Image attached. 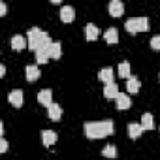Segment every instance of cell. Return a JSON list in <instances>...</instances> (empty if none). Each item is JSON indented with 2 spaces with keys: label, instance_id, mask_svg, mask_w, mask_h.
I'll list each match as a JSON object with an SVG mask.
<instances>
[{
  "label": "cell",
  "instance_id": "cell-1",
  "mask_svg": "<svg viewBox=\"0 0 160 160\" xmlns=\"http://www.w3.org/2000/svg\"><path fill=\"white\" fill-rule=\"evenodd\" d=\"M83 128H85V136L89 139H100V138L111 136L115 130V124H113V121L106 119V121H98V122H85Z\"/></svg>",
  "mask_w": 160,
  "mask_h": 160
},
{
  "label": "cell",
  "instance_id": "cell-2",
  "mask_svg": "<svg viewBox=\"0 0 160 160\" xmlns=\"http://www.w3.org/2000/svg\"><path fill=\"white\" fill-rule=\"evenodd\" d=\"M53 42H51V36L47 34V32H43V30H40L38 27H34V28H30L28 30V47L36 53L38 49H42V47H47V45H51Z\"/></svg>",
  "mask_w": 160,
  "mask_h": 160
},
{
  "label": "cell",
  "instance_id": "cell-3",
  "mask_svg": "<svg viewBox=\"0 0 160 160\" xmlns=\"http://www.w3.org/2000/svg\"><path fill=\"white\" fill-rule=\"evenodd\" d=\"M124 28L130 32V34H136V32H145L149 28V21L145 17H134V19H128L124 23Z\"/></svg>",
  "mask_w": 160,
  "mask_h": 160
},
{
  "label": "cell",
  "instance_id": "cell-4",
  "mask_svg": "<svg viewBox=\"0 0 160 160\" xmlns=\"http://www.w3.org/2000/svg\"><path fill=\"white\" fill-rule=\"evenodd\" d=\"M8 100H10V104H12L13 108H21L23 102H25V94H23V91L15 89V91H12V92L8 94Z\"/></svg>",
  "mask_w": 160,
  "mask_h": 160
},
{
  "label": "cell",
  "instance_id": "cell-5",
  "mask_svg": "<svg viewBox=\"0 0 160 160\" xmlns=\"http://www.w3.org/2000/svg\"><path fill=\"white\" fill-rule=\"evenodd\" d=\"M25 47H28V38H25L21 34H15L12 38V49L13 51H23Z\"/></svg>",
  "mask_w": 160,
  "mask_h": 160
},
{
  "label": "cell",
  "instance_id": "cell-6",
  "mask_svg": "<svg viewBox=\"0 0 160 160\" xmlns=\"http://www.w3.org/2000/svg\"><path fill=\"white\" fill-rule=\"evenodd\" d=\"M38 102H40L42 106H45V108L53 106V92H51L49 89H42V91L38 92Z\"/></svg>",
  "mask_w": 160,
  "mask_h": 160
},
{
  "label": "cell",
  "instance_id": "cell-7",
  "mask_svg": "<svg viewBox=\"0 0 160 160\" xmlns=\"http://www.w3.org/2000/svg\"><path fill=\"white\" fill-rule=\"evenodd\" d=\"M58 15H60V21H64V23H72L75 19V12H73L72 6H62Z\"/></svg>",
  "mask_w": 160,
  "mask_h": 160
},
{
  "label": "cell",
  "instance_id": "cell-8",
  "mask_svg": "<svg viewBox=\"0 0 160 160\" xmlns=\"http://www.w3.org/2000/svg\"><path fill=\"white\" fill-rule=\"evenodd\" d=\"M57 139H58V136H57V132H55V130H43V132H42V141H43V145H45V147L55 145V143H57Z\"/></svg>",
  "mask_w": 160,
  "mask_h": 160
},
{
  "label": "cell",
  "instance_id": "cell-9",
  "mask_svg": "<svg viewBox=\"0 0 160 160\" xmlns=\"http://www.w3.org/2000/svg\"><path fill=\"white\" fill-rule=\"evenodd\" d=\"M122 13H124V4L121 2V0H111L109 2V15L121 17Z\"/></svg>",
  "mask_w": 160,
  "mask_h": 160
},
{
  "label": "cell",
  "instance_id": "cell-10",
  "mask_svg": "<svg viewBox=\"0 0 160 160\" xmlns=\"http://www.w3.org/2000/svg\"><path fill=\"white\" fill-rule=\"evenodd\" d=\"M121 94V91H119V87H117V83L113 81V83H108L106 87H104V96L108 98V100H113V98H117Z\"/></svg>",
  "mask_w": 160,
  "mask_h": 160
},
{
  "label": "cell",
  "instance_id": "cell-11",
  "mask_svg": "<svg viewBox=\"0 0 160 160\" xmlns=\"http://www.w3.org/2000/svg\"><path fill=\"white\" fill-rule=\"evenodd\" d=\"M98 79H100V81H104L106 85H108V83H113V68H111V66L102 68V70L98 72Z\"/></svg>",
  "mask_w": 160,
  "mask_h": 160
},
{
  "label": "cell",
  "instance_id": "cell-12",
  "mask_svg": "<svg viewBox=\"0 0 160 160\" xmlns=\"http://www.w3.org/2000/svg\"><path fill=\"white\" fill-rule=\"evenodd\" d=\"M139 89H141V81H139L138 77H130L128 81H126V91H128L130 94H138Z\"/></svg>",
  "mask_w": 160,
  "mask_h": 160
},
{
  "label": "cell",
  "instance_id": "cell-13",
  "mask_svg": "<svg viewBox=\"0 0 160 160\" xmlns=\"http://www.w3.org/2000/svg\"><path fill=\"white\" fill-rule=\"evenodd\" d=\"M98 36H100V30H98V27H96V25H92V23H89V25L85 27V38H87L89 42H94Z\"/></svg>",
  "mask_w": 160,
  "mask_h": 160
},
{
  "label": "cell",
  "instance_id": "cell-14",
  "mask_svg": "<svg viewBox=\"0 0 160 160\" xmlns=\"http://www.w3.org/2000/svg\"><path fill=\"white\" fill-rule=\"evenodd\" d=\"M47 53L51 58H60L62 57V45L60 42H53L51 45H47Z\"/></svg>",
  "mask_w": 160,
  "mask_h": 160
},
{
  "label": "cell",
  "instance_id": "cell-15",
  "mask_svg": "<svg viewBox=\"0 0 160 160\" xmlns=\"http://www.w3.org/2000/svg\"><path fill=\"white\" fill-rule=\"evenodd\" d=\"M115 102H117V109H128L130 106H132V102H130V96L128 94H124V92H121L117 98H115Z\"/></svg>",
  "mask_w": 160,
  "mask_h": 160
},
{
  "label": "cell",
  "instance_id": "cell-16",
  "mask_svg": "<svg viewBox=\"0 0 160 160\" xmlns=\"http://www.w3.org/2000/svg\"><path fill=\"white\" fill-rule=\"evenodd\" d=\"M47 115H49L51 121H60V117H62V108H60V104L49 106V108H47Z\"/></svg>",
  "mask_w": 160,
  "mask_h": 160
},
{
  "label": "cell",
  "instance_id": "cell-17",
  "mask_svg": "<svg viewBox=\"0 0 160 160\" xmlns=\"http://www.w3.org/2000/svg\"><path fill=\"white\" fill-rule=\"evenodd\" d=\"M25 73H27V79H28V81H36V79L40 77V68H38L36 64H28V66L25 68Z\"/></svg>",
  "mask_w": 160,
  "mask_h": 160
},
{
  "label": "cell",
  "instance_id": "cell-18",
  "mask_svg": "<svg viewBox=\"0 0 160 160\" xmlns=\"http://www.w3.org/2000/svg\"><path fill=\"white\" fill-rule=\"evenodd\" d=\"M139 124H141V128H143V130H152V128H154V117H152L151 113H143V115H141V122H139Z\"/></svg>",
  "mask_w": 160,
  "mask_h": 160
},
{
  "label": "cell",
  "instance_id": "cell-19",
  "mask_svg": "<svg viewBox=\"0 0 160 160\" xmlns=\"http://www.w3.org/2000/svg\"><path fill=\"white\" fill-rule=\"evenodd\" d=\"M49 53H47V47H42V49H38L36 51V62L38 64H47L49 62Z\"/></svg>",
  "mask_w": 160,
  "mask_h": 160
},
{
  "label": "cell",
  "instance_id": "cell-20",
  "mask_svg": "<svg viewBox=\"0 0 160 160\" xmlns=\"http://www.w3.org/2000/svg\"><path fill=\"white\" fill-rule=\"evenodd\" d=\"M104 38H106V42H108V43H111V45H113V43H117V42H119V32H117V28H113V27H111V28H108Z\"/></svg>",
  "mask_w": 160,
  "mask_h": 160
},
{
  "label": "cell",
  "instance_id": "cell-21",
  "mask_svg": "<svg viewBox=\"0 0 160 160\" xmlns=\"http://www.w3.org/2000/svg\"><path fill=\"white\" fill-rule=\"evenodd\" d=\"M141 132H143V128H141V124H136V122H132V124H128V136H130L132 139H138V138L141 136Z\"/></svg>",
  "mask_w": 160,
  "mask_h": 160
},
{
  "label": "cell",
  "instance_id": "cell-22",
  "mask_svg": "<svg viewBox=\"0 0 160 160\" xmlns=\"http://www.w3.org/2000/svg\"><path fill=\"white\" fill-rule=\"evenodd\" d=\"M119 75L124 77V79H130V77H132V75H130V64H128V62H121V64H119Z\"/></svg>",
  "mask_w": 160,
  "mask_h": 160
},
{
  "label": "cell",
  "instance_id": "cell-23",
  "mask_svg": "<svg viewBox=\"0 0 160 160\" xmlns=\"http://www.w3.org/2000/svg\"><path fill=\"white\" fill-rule=\"evenodd\" d=\"M102 154H104L106 158H115V156H117V147H115V145H106L104 151H102Z\"/></svg>",
  "mask_w": 160,
  "mask_h": 160
},
{
  "label": "cell",
  "instance_id": "cell-24",
  "mask_svg": "<svg viewBox=\"0 0 160 160\" xmlns=\"http://www.w3.org/2000/svg\"><path fill=\"white\" fill-rule=\"evenodd\" d=\"M149 45H151V49H154V51H160V34H158V36H154V38H151Z\"/></svg>",
  "mask_w": 160,
  "mask_h": 160
},
{
  "label": "cell",
  "instance_id": "cell-25",
  "mask_svg": "<svg viewBox=\"0 0 160 160\" xmlns=\"http://www.w3.org/2000/svg\"><path fill=\"white\" fill-rule=\"evenodd\" d=\"M8 151V141L6 138H0V152H6Z\"/></svg>",
  "mask_w": 160,
  "mask_h": 160
},
{
  "label": "cell",
  "instance_id": "cell-26",
  "mask_svg": "<svg viewBox=\"0 0 160 160\" xmlns=\"http://www.w3.org/2000/svg\"><path fill=\"white\" fill-rule=\"evenodd\" d=\"M6 12H8V6H6L4 2H0V15L4 17V15H6Z\"/></svg>",
  "mask_w": 160,
  "mask_h": 160
},
{
  "label": "cell",
  "instance_id": "cell-27",
  "mask_svg": "<svg viewBox=\"0 0 160 160\" xmlns=\"http://www.w3.org/2000/svg\"><path fill=\"white\" fill-rule=\"evenodd\" d=\"M4 75H6V66L0 64V77H4Z\"/></svg>",
  "mask_w": 160,
  "mask_h": 160
}]
</instances>
